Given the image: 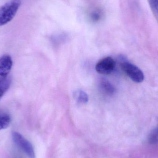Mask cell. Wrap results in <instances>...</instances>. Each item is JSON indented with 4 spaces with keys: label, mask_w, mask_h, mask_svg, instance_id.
<instances>
[{
    "label": "cell",
    "mask_w": 158,
    "mask_h": 158,
    "mask_svg": "<svg viewBox=\"0 0 158 158\" xmlns=\"http://www.w3.org/2000/svg\"><path fill=\"white\" fill-rule=\"evenodd\" d=\"M148 142L150 144H156L158 143V124L151 131L148 136Z\"/></svg>",
    "instance_id": "cell-10"
},
{
    "label": "cell",
    "mask_w": 158,
    "mask_h": 158,
    "mask_svg": "<svg viewBox=\"0 0 158 158\" xmlns=\"http://www.w3.org/2000/svg\"><path fill=\"white\" fill-rule=\"evenodd\" d=\"M21 5V0H11L0 6V27L13 19Z\"/></svg>",
    "instance_id": "cell-1"
},
{
    "label": "cell",
    "mask_w": 158,
    "mask_h": 158,
    "mask_svg": "<svg viewBox=\"0 0 158 158\" xmlns=\"http://www.w3.org/2000/svg\"><path fill=\"white\" fill-rule=\"evenodd\" d=\"M13 66L12 57L4 55L0 57V82L7 78Z\"/></svg>",
    "instance_id": "cell-5"
},
{
    "label": "cell",
    "mask_w": 158,
    "mask_h": 158,
    "mask_svg": "<svg viewBox=\"0 0 158 158\" xmlns=\"http://www.w3.org/2000/svg\"><path fill=\"white\" fill-rule=\"evenodd\" d=\"M12 137L15 144L29 158H35V153L32 144L22 135L16 131H12Z\"/></svg>",
    "instance_id": "cell-2"
},
{
    "label": "cell",
    "mask_w": 158,
    "mask_h": 158,
    "mask_svg": "<svg viewBox=\"0 0 158 158\" xmlns=\"http://www.w3.org/2000/svg\"><path fill=\"white\" fill-rule=\"evenodd\" d=\"M101 90L106 94L111 95L115 93V89L113 85L106 79H102L100 82Z\"/></svg>",
    "instance_id": "cell-6"
},
{
    "label": "cell",
    "mask_w": 158,
    "mask_h": 158,
    "mask_svg": "<svg viewBox=\"0 0 158 158\" xmlns=\"http://www.w3.org/2000/svg\"><path fill=\"white\" fill-rule=\"evenodd\" d=\"M75 98L78 102L81 104H86L88 101L87 94L82 90H79L75 92Z\"/></svg>",
    "instance_id": "cell-9"
},
{
    "label": "cell",
    "mask_w": 158,
    "mask_h": 158,
    "mask_svg": "<svg viewBox=\"0 0 158 158\" xmlns=\"http://www.w3.org/2000/svg\"><path fill=\"white\" fill-rule=\"evenodd\" d=\"M151 7L158 15V0H150Z\"/></svg>",
    "instance_id": "cell-11"
},
{
    "label": "cell",
    "mask_w": 158,
    "mask_h": 158,
    "mask_svg": "<svg viewBox=\"0 0 158 158\" xmlns=\"http://www.w3.org/2000/svg\"><path fill=\"white\" fill-rule=\"evenodd\" d=\"M11 83V79L9 77L0 82V99L7 92L10 87Z\"/></svg>",
    "instance_id": "cell-8"
},
{
    "label": "cell",
    "mask_w": 158,
    "mask_h": 158,
    "mask_svg": "<svg viewBox=\"0 0 158 158\" xmlns=\"http://www.w3.org/2000/svg\"><path fill=\"white\" fill-rule=\"evenodd\" d=\"M123 71L133 81L141 83L144 79L143 71L133 64L128 62H123L121 64Z\"/></svg>",
    "instance_id": "cell-3"
},
{
    "label": "cell",
    "mask_w": 158,
    "mask_h": 158,
    "mask_svg": "<svg viewBox=\"0 0 158 158\" xmlns=\"http://www.w3.org/2000/svg\"><path fill=\"white\" fill-rule=\"evenodd\" d=\"M11 123V117L7 113L0 114V131L6 129Z\"/></svg>",
    "instance_id": "cell-7"
},
{
    "label": "cell",
    "mask_w": 158,
    "mask_h": 158,
    "mask_svg": "<svg viewBox=\"0 0 158 158\" xmlns=\"http://www.w3.org/2000/svg\"><path fill=\"white\" fill-rule=\"evenodd\" d=\"M115 62L110 57L103 58L97 64L96 70L98 73L102 75H108L114 70Z\"/></svg>",
    "instance_id": "cell-4"
}]
</instances>
